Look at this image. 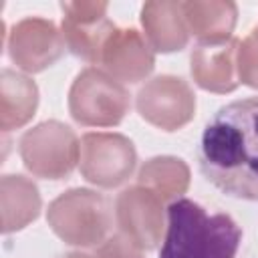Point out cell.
Returning a JSON list of instances; mask_svg holds the SVG:
<instances>
[{
	"label": "cell",
	"mask_w": 258,
	"mask_h": 258,
	"mask_svg": "<svg viewBox=\"0 0 258 258\" xmlns=\"http://www.w3.org/2000/svg\"><path fill=\"white\" fill-rule=\"evenodd\" d=\"M240 226L228 214H208L200 204L177 198L167 208V234L159 258H236Z\"/></svg>",
	"instance_id": "cell-2"
},
{
	"label": "cell",
	"mask_w": 258,
	"mask_h": 258,
	"mask_svg": "<svg viewBox=\"0 0 258 258\" xmlns=\"http://www.w3.org/2000/svg\"><path fill=\"white\" fill-rule=\"evenodd\" d=\"M52 232L71 246H95L103 242L111 226L109 202L93 191L75 187L60 194L46 214Z\"/></svg>",
	"instance_id": "cell-3"
},
{
	"label": "cell",
	"mask_w": 258,
	"mask_h": 258,
	"mask_svg": "<svg viewBox=\"0 0 258 258\" xmlns=\"http://www.w3.org/2000/svg\"><path fill=\"white\" fill-rule=\"evenodd\" d=\"M2 232H16L36 220L40 212L38 187L24 175H4L0 181Z\"/></svg>",
	"instance_id": "cell-16"
},
{
	"label": "cell",
	"mask_w": 258,
	"mask_h": 258,
	"mask_svg": "<svg viewBox=\"0 0 258 258\" xmlns=\"http://www.w3.org/2000/svg\"><path fill=\"white\" fill-rule=\"evenodd\" d=\"M238 77L240 83L258 89V28H254L238 48Z\"/></svg>",
	"instance_id": "cell-18"
},
{
	"label": "cell",
	"mask_w": 258,
	"mask_h": 258,
	"mask_svg": "<svg viewBox=\"0 0 258 258\" xmlns=\"http://www.w3.org/2000/svg\"><path fill=\"white\" fill-rule=\"evenodd\" d=\"M141 24L149 46L159 52L181 50L187 44L189 30L183 18L181 2H145L141 8Z\"/></svg>",
	"instance_id": "cell-13"
},
{
	"label": "cell",
	"mask_w": 258,
	"mask_h": 258,
	"mask_svg": "<svg viewBox=\"0 0 258 258\" xmlns=\"http://www.w3.org/2000/svg\"><path fill=\"white\" fill-rule=\"evenodd\" d=\"M38 105V89L28 77L4 69L0 75V125L12 131L28 123Z\"/></svg>",
	"instance_id": "cell-15"
},
{
	"label": "cell",
	"mask_w": 258,
	"mask_h": 258,
	"mask_svg": "<svg viewBox=\"0 0 258 258\" xmlns=\"http://www.w3.org/2000/svg\"><path fill=\"white\" fill-rule=\"evenodd\" d=\"M137 153L121 133H85L79 167L87 181L101 187L121 185L135 169Z\"/></svg>",
	"instance_id": "cell-6"
},
{
	"label": "cell",
	"mask_w": 258,
	"mask_h": 258,
	"mask_svg": "<svg viewBox=\"0 0 258 258\" xmlns=\"http://www.w3.org/2000/svg\"><path fill=\"white\" fill-rule=\"evenodd\" d=\"M121 234L135 242L141 250H153L161 240L163 208L161 198L143 185L123 189L115 204Z\"/></svg>",
	"instance_id": "cell-10"
},
{
	"label": "cell",
	"mask_w": 258,
	"mask_h": 258,
	"mask_svg": "<svg viewBox=\"0 0 258 258\" xmlns=\"http://www.w3.org/2000/svg\"><path fill=\"white\" fill-rule=\"evenodd\" d=\"M64 258H93V256H89V254H81V252H71V254H67Z\"/></svg>",
	"instance_id": "cell-20"
},
{
	"label": "cell",
	"mask_w": 258,
	"mask_h": 258,
	"mask_svg": "<svg viewBox=\"0 0 258 258\" xmlns=\"http://www.w3.org/2000/svg\"><path fill=\"white\" fill-rule=\"evenodd\" d=\"M107 2H62V38L67 48L87 60L101 62L103 48L115 32V24L107 18Z\"/></svg>",
	"instance_id": "cell-8"
},
{
	"label": "cell",
	"mask_w": 258,
	"mask_h": 258,
	"mask_svg": "<svg viewBox=\"0 0 258 258\" xmlns=\"http://www.w3.org/2000/svg\"><path fill=\"white\" fill-rule=\"evenodd\" d=\"M200 169L222 194L258 202V97L216 111L200 137Z\"/></svg>",
	"instance_id": "cell-1"
},
{
	"label": "cell",
	"mask_w": 258,
	"mask_h": 258,
	"mask_svg": "<svg viewBox=\"0 0 258 258\" xmlns=\"http://www.w3.org/2000/svg\"><path fill=\"white\" fill-rule=\"evenodd\" d=\"M238 48L240 40L236 38L222 42H200L189 58L194 81L212 93H232L240 85Z\"/></svg>",
	"instance_id": "cell-12"
},
{
	"label": "cell",
	"mask_w": 258,
	"mask_h": 258,
	"mask_svg": "<svg viewBox=\"0 0 258 258\" xmlns=\"http://www.w3.org/2000/svg\"><path fill=\"white\" fill-rule=\"evenodd\" d=\"M69 111L81 125L113 127L119 125L129 111V93L109 73L91 67L73 81Z\"/></svg>",
	"instance_id": "cell-4"
},
{
	"label": "cell",
	"mask_w": 258,
	"mask_h": 258,
	"mask_svg": "<svg viewBox=\"0 0 258 258\" xmlns=\"http://www.w3.org/2000/svg\"><path fill=\"white\" fill-rule=\"evenodd\" d=\"M64 46L62 32L46 18H24L14 24L8 36L10 58L26 73H40L52 67L62 56Z\"/></svg>",
	"instance_id": "cell-9"
},
{
	"label": "cell",
	"mask_w": 258,
	"mask_h": 258,
	"mask_svg": "<svg viewBox=\"0 0 258 258\" xmlns=\"http://www.w3.org/2000/svg\"><path fill=\"white\" fill-rule=\"evenodd\" d=\"M95 258H143V250L127 236L117 234L101 244Z\"/></svg>",
	"instance_id": "cell-19"
},
{
	"label": "cell",
	"mask_w": 258,
	"mask_h": 258,
	"mask_svg": "<svg viewBox=\"0 0 258 258\" xmlns=\"http://www.w3.org/2000/svg\"><path fill=\"white\" fill-rule=\"evenodd\" d=\"M20 157L32 175L42 179H62L75 169L81 157V143L69 125L60 121H44L22 135Z\"/></svg>",
	"instance_id": "cell-5"
},
{
	"label": "cell",
	"mask_w": 258,
	"mask_h": 258,
	"mask_svg": "<svg viewBox=\"0 0 258 258\" xmlns=\"http://www.w3.org/2000/svg\"><path fill=\"white\" fill-rule=\"evenodd\" d=\"M187 30L202 42H222L232 38L238 8L230 0H191L181 2Z\"/></svg>",
	"instance_id": "cell-14"
},
{
	"label": "cell",
	"mask_w": 258,
	"mask_h": 258,
	"mask_svg": "<svg viewBox=\"0 0 258 258\" xmlns=\"http://www.w3.org/2000/svg\"><path fill=\"white\" fill-rule=\"evenodd\" d=\"M139 185L151 189L157 198L175 200L189 185V169L177 157H153L139 169Z\"/></svg>",
	"instance_id": "cell-17"
},
{
	"label": "cell",
	"mask_w": 258,
	"mask_h": 258,
	"mask_svg": "<svg viewBox=\"0 0 258 258\" xmlns=\"http://www.w3.org/2000/svg\"><path fill=\"white\" fill-rule=\"evenodd\" d=\"M101 64L117 81L139 83L153 71L155 56L149 42L135 28H115L103 48Z\"/></svg>",
	"instance_id": "cell-11"
},
{
	"label": "cell",
	"mask_w": 258,
	"mask_h": 258,
	"mask_svg": "<svg viewBox=\"0 0 258 258\" xmlns=\"http://www.w3.org/2000/svg\"><path fill=\"white\" fill-rule=\"evenodd\" d=\"M137 111L147 123L163 131H175L194 119L196 95L183 79L161 75L139 89Z\"/></svg>",
	"instance_id": "cell-7"
}]
</instances>
